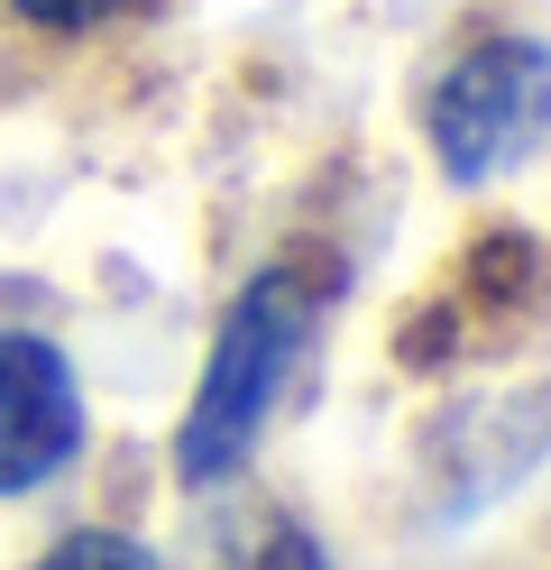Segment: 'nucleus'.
<instances>
[{
  "instance_id": "f257e3e1",
  "label": "nucleus",
  "mask_w": 551,
  "mask_h": 570,
  "mask_svg": "<svg viewBox=\"0 0 551 570\" xmlns=\"http://www.w3.org/2000/svg\"><path fill=\"white\" fill-rule=\"evenodd\" d=\"M331 304H341V258H313V248L257 267L230 295V313L211 332V360H203V386H194L184 433H175V479L194 497L230 488L248 470V451L267 442V423L285 414V396L313 368Z\"/></svg>"
},
{
  "instance_id": "39448f33",
  "label": "nucleus",
  "mask_w": 551,
  "mask_h": 570,
  "mask_svg": "<svg viewBox=\"0 0 551 570\" xmlns=\"http://www.w3.org/2000/svg\"><path fill=\"white\" fill-rule=\"evenodd\" d=\"M220 570H331V561H322V543H313L294 515H257L239 543H230V561H220Z\"/></svg>"
},
{
  "instance_id": "7ed1b4c3",
  "label": "nucleus",
  "mask_w": 551,
  "mask_h": 570,
  "mask_svg": "<svg viewBox=\"0 0 551 570\" xmlns=\"http://www.w3.org/2000/svg\"><path fill=\"white\" fill-rule=\"evenodd\" d=\"M542 460H551V377H514V386L451 396L423 423V442H414L423 515L432 524H469V515H488L505 488H524Z\"/></svg>"
},
{
  "instance_id": "423d86ee",
  "label": "nucleus",
  "mask_w": 551,
  "mask_h": 570,
  "mask_svg": "<svg viewBox=\"0 0 551 570\" xmlns=\"http://www.w3.org/2000/svg\"><path fill=\"white\" fill-rule=\"evenodd\" d=\"M0 10L28 19V28H47V38H83V28H110V19L147 10V0H0Z\"/></svg>"
},
{
  "instance_id": "0eeeda50",
  "label": "nucleus",
  "mask_w": 551,
  "mask_h": 570,
  "mask_svg": "<svg viewBox=\"0 0 551 570\" xmlns=\"http://www.w3.org/2000/svg\"><path fill=\"white\" fill-rule=\"evenodd\" d=\"M37 570H166V561L147 543H129V533H65Z\"/></svg>"
},
{
  "instance_id": "f03ea898",
  "label": "nucleus",
  "mask_w": 551,
  "mask_h": 570,
  "mask_svg": "<svg viewBox=\"0 0 551 570\" xmlns=\"http://www.w3.org/2000/svg\"><path fill=\"white\" fill-rule=\"evenodd\" d=\"M423 138L451 185H496L505 166H524L551 138V47L488 38L460 65H441V83L423 101Z\"/></svg>"
},
{
  "instance_id": "20e7f679",
  "label": "nucleus",
  "mask_w": 551,
  "mask_h": 570,
  "mask_svg": "<svg viewBox=\"0 0 551 570\" xmlns=\"http://www.w3.org/2000/svg\"><path fill=\"white\" fill-rule=\"evenodd\" d=\"M83 451V386L73 360L37 332H0V497L47 488Z\"/></svg>"
}]
</instances>
